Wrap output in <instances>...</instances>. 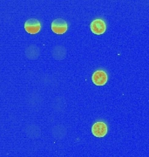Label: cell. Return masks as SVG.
Returning a JSON list of instances; mask_svg holds the SVG:
<instances>
[{"instance_id": "obj_2", "label": "cell", "mask_w": 149, "mask_h": 157, "mask_svg": "<svg viewBox=\"0 0 149 157\" xmlns=\"http://www.w3.org/2000/svg\"><path fill=\"white\" fill-rule=\"evenodd\" d=\"M52 30L57 34H63L67 31V24L61 18H57L52 23Z\"/></svg>"}, {"instance_id": "obj_1", "label": "cell", "mask_w": 149, "mask_h": 157, "mask_svg": "<svg viewBox=\"0 0 149 157\" xmlns=\"http://www.w3.org/2000/svg\"><path fill=\"white\" fill-rule=\"evenodd\" d=\"M25 29L30 34H36L39 33L41 29V25L38 19L35 18H31L28 19L25 24Z\"/></svg>"}, {"instance_id": "obj_5", "label": "cell", "mask_w": 149, "mask_h": 157, "mask_svg": "<svg viewBox=\"0 0 149 157\" xmlns=\"http://www.w3.org/2000/svg\"><path fill=\"white\" fill-rule=\"evenodd\" d=\"M107 74L105 72L102 71V70H99V71H96L95 73L93 74V77L92 79L94 81V83L96 86H103L106 83L107 81Z\"/></svg>"}, {"instance_id": "obj_3", "label": "cell", "mask_w": 149, "mask_h": 157, "mask_svg": "<svg viewBox=\"0 0 149 157\" xmlns=\"http://www.w3.org/2000/svg\"><path fill=\"white\" fill-rule=\"evenodd\" d=\"M90 27H91V30L94 34H98V35L104 33L105 32V28H106L105 23L100 18L94 20L91 23Z\"/></svg>"}, {"instance_id": "obj_4", "label": "cell", "mask_w": 149, "mask_h": 157, "mask_svg": "<svg viewBox=\"0 0 149 157\" xmlns=\"http://www.w3.org/2000/svg\"><path fill=\"white\" fill-rule=\"evenodd\" d=\"M92 133L96 137H104L107 133V126L104 122H96L92 128Z\"/></svg>"}]
</instances>
